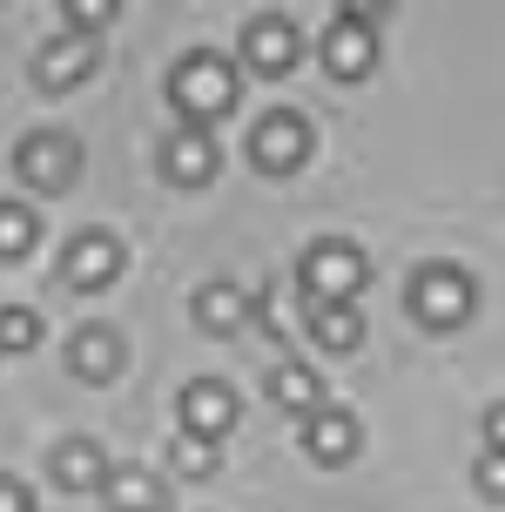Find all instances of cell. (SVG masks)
<instances>
[{"instance_id": "cell-15", "label": "cell", "mask_w": 505, "mask_h": 512, "mask_svg": "<svg viewBox=\"0 0 505 512\" xmlns=\"http://www.w3.org/2000/svg\"><path fill=\"white\" fill-rule=\"evenodd\" d=\"M108 506L115 512H162L169 506V486L155 479L149 465H108Z\"/></svg>"}, {"instance_id": "cell-9", "label": "cell", "mask_w": 505, "mask_h": 512, "mask_svg": "<svg viewBox=\"0 0 505 512\" xmlns=\"http://www.w3.org/2000/svg\"><path fill=\"white\" fill-rule=\"evenodd\" d=\"M61 277L75 283V290H108V283L122 277V243L108 230H81L61 256Z\"/></svg>"}, {"instance_id": "cell-7", "label": "cell", "mask_w": 505, "mask_h": 512, "mask_svg": "<svg viewBox=\"0 0 505 512\" xmlns=\"http://www.w3.org/2000/svg\"><path fill=\"white\" fill-rule=\"evenodd\" d=\"M324 68L337 81H364L378 68V34H371V14H337L324 27Z\"/></svg>"}, {"instance_id": "cell-3", "label": "cell", "mask_w": 505, "mask_h": 512, "mask_svg": "<svg viewBox=\"0 0 505 512\" xmlns=\"http://www.w3.org/2000/svg\"><path fill=\"white\" fill-rule=\"evenodd\" d=\"M411 317L418 324H431V331H458L465 317H472V304H479V290H472V277L465 270H452V263H425L418 277H411Z\"/></svg>"}, {"instance_id": "cell-4", "label": "cell", "mask_w": 505, "mask_h": 512, "mask_svg": "<svg viewBox=\"0 0 505 512\" xmlns=\"http://www.w3.org/2000/svg\"><path fill=\"white\" fill-rule=\"evenodd\" d=\"M14 176H21L34 196H61V189L81 176V142L68 128H34L21 149H14Z\"/></svg>"}, {"instance_id": "cell-21", "label": "cell", "mask_w": 505, "mask_h": 512, "mask_svg": "<svg viewBox=\"0 0 505 512\" xmlns=\"http://www.w3.org/2000/svg\"><path fill=\"white\" fill-rule=\"evenodd\" d=\"M41 344V317L21 304H7L0 310V358H14V351H34Z\"/></svg>"}, {"instance_id": "cell-6", "label": "cell", "mask_w": 505, "mask_h": 512, "mask_svg": "<svg viewBox=\"0 0 505 512\" xmlns=\"http://www.w3.org/2000/svg\"><path fill=\"white\" fill-rule=\"evenodd\" d=\"M95 61H101V41L95 34H54L48 48L34 54V88L41 95H68V88H81V81L95 75Z\"/></svg>"}, {"instance_id": "cell-20", "label": "cell", "mask_w": 505, "mask_h": 512, "mask_svg": "<svg viewBox=\"0 0 505 512\" xmlns=\"http://www.w3.org/2000/svg\"><path fill=\"white\" fill-rule=\"evenodd\" d=\"M169 465H176L182 479H209V472H216V465H223V452H216V438L176 432V445H169Z\"/></svg>"}, {"instance_id": "cell-1", "label": "cell", "mask_w": 505, "mask_h": 512, "mask_svg": "<svg viewBox=\"0 0 505 512\" xmlns=\"http://www.w3.org/2000/svg\"><path fill=\"white\" fill-rule=\"evenodd\" d=\"M169 102H176V115L189 128H209V122H223L229 108H236V68H229L223 54H182L176 68H169Z\"/></svg>"}, {"instance_id": "cell-23", "label": "cell", "mask_w": 505, "mask_h": 512, "mask_svg": "<svg viewBox=\"0 0 505 512\" xmlns=\"http://www.w3.org/2000/svg\"><path fill=\"white\" fill-rule=\"evenodd\" d=\"M472 479H479L485 499H505V452H485V459L472 465Z\"/></svg>"}, {"instance_id": "cell-10", "label": "cell", "mask_w": 505, "mask_h": 512, "mask_svg": "<svg viewBox=\"0 0 505 512\" xmlns=\"http://www.w3.org/2000/svg\"><path fill=\"white\" fill-rule=\"evenodd\" d=\"M216 169H223V149L209 142V128H176V135L162 142V176L182 182V189L216 182Z\"/></svg>"}, {"instance_id": "cell-22", "label": "cell", "mask_w": 505, "mask_h": 512, "mask_svg": "<svg viewBox=\"0 0 505 512\" xmlns=\"http://www.w3.org/2000/svg\"><path fill=\"white\" fill-rule=\"evenodd\" d=\"M61 14H68V27H75V34H88V27H108V21H115V0H68Z\"/></svg>"}, {"instance_id": "cell-24", "label": "cell", "mask_w": 505, "mask_h": 512, "mask_svg": "<svg viewBox=\"0 0 505 512\" xmlns=\"http://www.w3.org/2000/svg\"><path fill=\"white\" fill-rule=\"evenodd\" d=\"M0 512H34V492L21 479H7V472H0Z\"/></svg>"}, {"instance_id": "cell-8", "label": "cell", "mask_w": 505, "mask_h": 512, "mask_svg": "<svg viewBox=\"0 0 505 512\" xmlns=\"http://www.w3.org/2000/svg\"><path fill=\"white\" fill-rule=\"evenodd\" d=\"M297 54H303V34L290 21H283V14H256L250 27H243V68H250V75H290V68H297Z\"/></svg>"}, {"instance_id": "cell-18", "label": "cell", "mask_w": 505, "mask_h": 512, "mask_svg": "<svg viewBox=\"0 0 505 512\" xmlns=\"http://www.w3.org/2000/svg\"><path fill=\"white\" fill-rule=\"evenodd\" d=\"M270 398H277L283 411H303V418H310V411L324 405V378H317L310 364H277V371H270Z\"/></svg>"}, {"instance_id": "cell-14", "label": "cell", "mask_w": 505, "mask_h": 512, "mask_svg": "<svg viewBox=\"0 0 505 512\" xmlns=\"http://www.w3.org/2000/svg\"><path fill=\"white\" fill-rule=\"evenodd\" d=\"M48 472L61 492H95V486H108V452L95 438H61L48 452Z\"/></svg>"}, {"instance_id": "cell-5", "label": "cell", "mask_w": 505, "mask_h": 512, "mask_svg": "<svg viewBox=\"0 0 505 512\" xmlns=\"http://www.w3.org/2000/svg\"><path fill=\"white\" fill-rule=\"evenodd\" d=\"M310 122L303 115H290V108H277V115H263L250 135V162L263 169V176H297L303 162H310Z\"/></svg>"}, {"instance_id": "cell-19", "label": "cell", "mask_w": 505, "mask_h": 512, "mask_svg": "<svg viewBox=\"0 0 505 512\" xmlns=\"http://www.w3.org/2000/svg\"><path fill=\"white\" fill-rule=\"evenodd\" d=\"M34 236H41V216L27 203H0V263H21L34 250Z\"/></svg>"}, {"instance_id": "cell-12", "label": "cell", "mask_w": 505, "mask_h": 512, "mask_svg": "<svg viewBox=\"0 0 505 512\" xmlns=\"http://www.w3.org/2000/svg\"><path fill=\"white\" fill-rule=\"evenodd\" d=\"M68 371L81 384H115L122 378V337L108 331V324H81L68 337Z\"/></svg>"}, {"instance_id": "cell-13", "label": "cell", "mask_w": 505, "mask_h": 512, "mask_svg": "<svg viewBox=\"0 0 505 512\" xmlns=\"http://www.w3.org/2000/svg\"><path fill=\"white\" fill-rule=\"evenodd\" d=\"M357 418L351 411H337V405H317L310 411V418H303V452H310V459L317 465H344L357 452Z\"/></svg>"}, {"instance_id": "cell-2", "label": "cell", "mask_w": 505, "mask_h": 512, "mask_svg": "<svg viewBox=\"0 0 505 512\" xmlns=\"http://www.w3.org/2000/svg\"><path fill=\"white\" fill-rule=\"evenodd\" d=\"M364 283H371V256L357 250L351 236L310 243V256H303V297H317V304H351Z\"/></svg>"}, {"instance_id": "cell-16", "label": "cell", "mask_w": 505, "mask_h": 512, "mask_svg": "<svg viewBox=\"0 0 505 512\" xmlns=\"http://www.w3.org/2000/svg\"><path fill=\"white\" fill-rule=\"evenodd\" d=\"M243 324H250V297H243L236 283H202V290H196V331L236 337Z\"/></svg>"}, {"instance_id": "cell-25", "label": "cell", "mask_w": 505, "mask_h": 512, "mask_svg": "<svg viewBox=\"0 0 505 512\" xmlns=\"http://www.w3.org/2000/svg\"><path fill=\"white\" fill-rule=\"evenodd\" d=\"M485 452H505V398L485 411Z\"/></svg>"}, {"instance_id": "cell-11", "label": "cell", "mask_w": 505, "mask_h": 512, "mask_svg": "<svg viewBox=\"0 0 505 512\" xmlns=\"http://www.w3.org/2000/svg\"><path fill=\"white\" fill-rule=\"evenodd\" d=\"M229 425H236V391H229L223 378H196V384H182V432H196V438H223Z\"/></svg>"}, {"instance_id": "cell-17", "label": "cell", "mask_w": 505, "mask_h": 512, "mask_svg": "<svg viewBox=\"0 0 505 512\" xmlns=\"http://www.w3.org/2000/svg\"><path fill=\"white\" fill-rule=\"evenodd\" d=\"M310 337L324 344L330 358H344L364 344V310L357 304H310Z\"/></svg>"}]
</instances>
